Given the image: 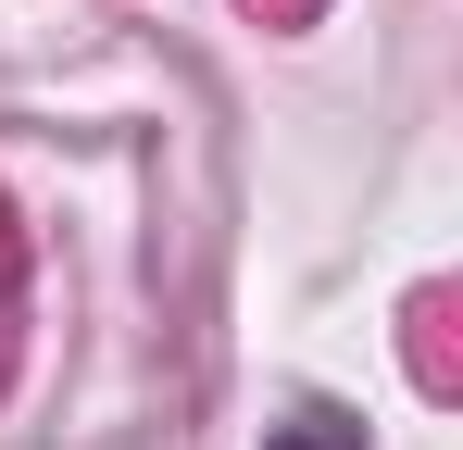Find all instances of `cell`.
Segmentation results:
<instances>
[{
  "label": "cell",
  "mask_w": 463,
  "mask_h": 450,
  "mask_svg": "<svg viewBox=\"0 0 463 450\" xmlns=\"http://www.w3.org/2000/svg\"><path fill=\"white\" fill-rule=\"evenodd\" d=\"M276 450H364V426H351V413H288Z\"/></svg>",
  "instance_id": "6da1fadb"
},
{
  "label": "cell",
  "mask_w": 463,
  "mask_h": 450,
  "mask_svg": "<svg viewBox=\"0 0 463 450\" xmlns=\"http://www.w3.org/2000/svg\"><path fill=\"white\" fill-rule=\"evenodd\" d=\"M250 13H263V25H288V13H313V0H250Z\"/></svg>",
  "instance_id": "7a4b0ae2"
},
{
  "label": "cell",
  "mask_w": 463,
  "mask_h": 450,
  "mask_svg": "<svg viewBox=\"0 0 463 450\" xmlns=\"http://www.w3.org/2000/svg\"><path fill=\"white\" fill-rule=\"evenodd\" d=\"M0 276H13V238H0Z\"/></svg>",
  "instance_id": "3957f363"
}]
</instances>
